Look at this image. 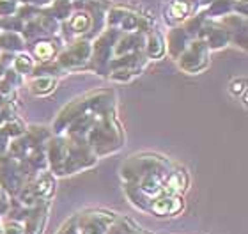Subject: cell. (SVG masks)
I'll use <instances>...</instances> for the list:
<instances>
[{
    "label": "cell",
    "mask_w": 248,
    "mask_h": 234,
    "mask_svg": "<svg viewBox=\"0 0 248 234\" xmlns=\"http://www.w3.org/2000/svg\"><path fill=\"white\" fill-rule=\"evenodd\" d=\"M46 160L53 176H69L94 167L98 163V156L87 144L61 133L52 135L46 142Z\"/></svg>",
    "instance_id": "obj_1"
},
{
    "label": "cell",
    "mask_w": 248,
    "mask_h": 234,
    "mask_svg": "<svg viewBox=\"0 0 248 234\" xmlns=\"http://www.w3.org/2000/svg\"><path fill=\"white\" fill-rule=\"evenodd\" d=\"M83 142L93 149L98 158L119 151L124 144V133L115 115V107L103 110L94 117Z\"/></svg>",
    "instance_id": "obj_2"
},
{
    "label": "cell",
    "mask_w": 248,
    "mask_h": 234,
    "mask_svg": "<svg viewBox=\"0 0 248 234\" xmlns=\"http://www.w3.org/2000/svg\"><path fill=\"white\" fill-rule=\"evenodd\" d=\"M55 185H57L55 176L53 172H50V169L39 171L29 177L25 185L20 188V192L16 193V201L25 208H32L34 204L41 201L52 199V195L55 193Z\"/></svg>",
    "instance_id": "obj_3"
},
{
    "label": "cell",
    "mask_w": 248,
    "mask_h": 234,
    "mask_svg": "<svg viewBox=\"0 0 248 234\" xmlns=\"http://www.w3.org/2000/svg\"><path fill=\"white\" fill-rule=\"evenodd\" d=\"M153 25H155V21L151 18L142 16L140 13L129 9V7H121V5L110 7L107 13V20H105L107 29H115L119 32H149L153 31Z\"/></svg>",
    "instance_id": "obj_4"
},
{
    "label": "cell",
    "mask_w": 248,
    "mask_h": 234,
    "mask_svg": "<svg viewBox=\"0 0 248 234\" xmlns=\"http://www.w3.org/2000/svg\"><path fill=\"white\" fill-rule=\"evenodd\" d=\"M121 36L115 29H105L98 34L96 41L93 43V53H91V68L99 75H108V64L114 59V45Z\"/></svg>",
    "instance_id": "obj_5"
},
{
    "label": "cell",
    "mask_w": 248,
    "mask_h": 234,
    "mask_svg": "<svg viewBox=\"0 0 248 234\" xmlns=\"http://www.w3.org/2000/svg\"><path fill=\"white\" fill-rule=\"evenodd\" d=\"M91 53H93V43L85 37H80V39H75L67 48L61 50L55 59L62 71H78L89 66Z\"/></svg>",
    "instance_id": "obj_6"
},
{
    "label": "cell",
    "mask_w": 248,
    "mask_h": 234,
    "mask_svg": "<svg viewBox=\"0 0 248 234\" xmlns=\"http://www.w3.org/2000/svg\"><path fill=\"white\" fill-rule=\"evenodd\" d=\"M209 57H211V50L207 48L204 39H191L185 52L177 57V66L181 71L188 75L202 73L204 69L209 66Z\"/></svg>",
    "instance_id": "obj_7"
},
{
    "label": "cell",
    "mask_w": 248,
    "mask_h": 234,
    "mask_svg": "<svg viewBox=\"0 0 248 234\" xmlns=\"http://www.w3.org/2000/svg\"><path fill=\"white\" fill-rule=\"evenodd\" d=\"M29 179L21 160L11 155L0 156V187L9 195H16Z\"/></svg>",
    "instance_id": "obj_8"
},
{
    "label": "cell",
    "mask_w": 248,
    "mask_h": 234,
    "mask_svg": "<svg viewBox=\"0 0 248 234\" xmlns=\"http://www.w3.org/2000/svg\"><path fill=\"white\" fill-rule=\"evenodd\" d=\"M59 32H61V23L46 9H39L32 18L23 21L21 36L25 37L27 45H29L41 37H53Z\"/></svg>",
    "instance_id": "obj_9"
},
{
    "label": "cell",
    "mask_w": 248,
    "mask_h": 234,
    "mask_svg": "<svg viewBox=\"0 0 248 234\" xmlns=\"http://www.w3.org/2000/svg\"><path fill=\"white\" fill-rule=\"evenodd\" d=\"M117 215L105 209H87L77 215V224L80 234H107L108 227Z\"/></svg>",
    "instance_id": "obj_10"
},
{
    "label": "cell",
    "mask_w": 248,
    "mask_h": 234,
    "mask_svg": "<svg viewBox=\"0 0 248 234\" xmlns=\"http://www.w3.org/2000/svg\"><path fill=\"white\" fill-rule=\"evenodd\" d=\"M61 31L62 37L64 39H69V41H75V39H80V37L87 36L89 32L93 31V18L87 11L83 9H75L73 15L67 18L66 21L61 23Z\"/></svg>",
    "instance_id": "obj_11"
},
{
    "label": "cell",
    "mask_w": 248,
    "mask_h": 234,
    "mask_svg": "<svg viewBox=\"0 0 248 234\" xmlns=\"http://www.w3.org/2000/svg\"><path fill=\"white\" fill-rule=\"evenodd\" d=\"M218 23H222L227 29L229 36H231V43H234L236 47H239L241 50H247L248 45V21L247 16H239L236 13L223 16L220 20H217Z\"/></svg>",
    "instance_id": "obj_12"
},
{
    "label": "cell",
    "mask_w": 248,
    "mask_h": 234,
    "mask_svg": "<svg viewBox=\"0 0 248 234\" xmlns=\"http://www.w3.org/2000/svg\"><path fill=\"white\" fill-rule=\"evenodd\" d=\"M50 208H52V199L41 201V203L34 204L32 208H29L27 217L21 220L23 229H25V234H41L43 233L45 225H46Z\"/></svg>",
    "instance_id": "obj_13"
},
{
    "label": "cell",
    "mask_w": 248,
    "mask_h": 234,
    "mask_svg": "<svg viewBox=\"0 0 248 234\" xmlns=\"http://www.w3.org/2000/svg\"><path fill=\"white\" fill-rule=\"evenodd\" d=\"M197 9H199L197 0H169V5L165 7L167 25H183L190 16L195 15Z\"/></svg>",
    "instance_id": "obj_14"
},
{
    "label": "cell",
    "mask_w": 248,
    "mask_h": 234,
    "mask_svg": "<svg viewBox=\"0 0 248 234\" xmlns=\"http://www.w3.org/2000/svg\"><path fill=\"white\" fill-rule=\"evenodd\" d=\"M75 9L87 11L91 18H93V31L101 32L105 31V20H107V13L112 7L108 0H73Z\"/></svg>",
    "instance_id": "obj_15"
},
{
    "label": "cell",
    "mask_w": 248,
    "mask_h": 234,
    "mask_svg": "<svg viewBox=\"0 0 248 234\" xmlns=\"http://www.w3.org/2000/svg\"><path fill=\"white\" fill-rule=\"evenodd\" d=\"M185 203H183L181 195H169V193H161L158 197L151 201L149 213L156 215V217H172L177 215L183 209Z\"/></svg>",
    "instance_id": "obj_16"
},
{
    "label": "cell",
    "mask_w": 248,
    "mask_h": 234,
    "mask_svg": "<svg viewBox=\"0 0 248 234\" xmlns=\"http://www.w3.org/2000/svg\"><path fill=\"white\" fill-rule=\"evenodd\" d=\"M144 41L145 32L142 31L121 32V36L117 37V41L114 45V57H121V55H128V53L144 50Z\"/></svg>",
    "instance_id": "obj_17"
},
{
    "label": "cell",
    "mask_w": 248,
    "mask_h": 234,
    "mask_svg": "<svg viewBox=\"0 0 248 234\" xmlns=\"http://www.w3.org/2000/svg\"><path fill=\"white\" fill-rule=\"evenodd\" d=\"M31 45V55L34 61L39 64L43 62H52L61 52V45H59L53 37H41L36 41L29 43Z\"/></svg>",
    "instance_id": "obj_18"
},
{
    "label": "cell",
    "mask_w": 248,
    "mask_h": 234,
    "mask_svg": "<svg viewBox=\"0 0 248 234\" xmlns=\"http://www.w3.org/2000/svg\"><path fill=\"white\" fill-rule=\"evenodd\" d=\"M190 41H191V37L188 36V32L185 31V27L183 25L170 27V31H169L167 39H165L167 53L170 55V59L177 61V57L185 52V48L188 47V43Z\"/></svg>",
    "instance_id": "obj_19"
},
{
    "label": "cell",
    "mask_w": 248,
    "mask_h": 234,
    "mask_svg": "<svg viewBox=\"0 0 248 234\" xmlns=\"http://www.w3.org/2000/svg\"><path fill=\"white\" fill-rule=\"evenodd\" d=\"M188 185H190V177H188L185 169L172 165V169L169 171V174L165 177V183H163V193H169V195H183L186 192Z\"/></svg>",
    "instance_id": "obj_20"
},
{
    "label": "cell",
    "mask_w": 248,
    "mask_h": 234,
    "mask_svg": "<svg viewBox=\"0 0 248 234\" xmlns=\"http://www.w3.org/2000/svg\"><path fill=\"white\" fill-rule=\"evenodd\" d=\"M27 130V126L21 123L20 117H13V119L5 121L4 125L0 126V156L7 155V149H9V144L13 139L23 135Z\"/></svg>",
    "instance_id": "obj_21"
},
{
    "label": "cell",
    "mask_w": 248,
    "mask_h": 234,
    "mask_svg": "<svg viewBox=\"0 0 248 234\" xmlns=\"http://www.w3.org/2000/svg\"><path fill=\"white\" fill-rule=\"evenodd\" d=\"M144 53L147 61H160L165 57L167 48H165V37L160 31L145 32V41H144Z\"/></svg>",
    "instance_id": "obj_22"
},
{
    "label": "cell",
    "mask_w": 248,
    "mask_h": 234,
    "mask_svg": "<svg viewBox=\"0 0 248 234\" xmlns=\"http://www.w3.org/2000/svg\"><path fill=\"white\" fill-rule=\"evenodd\" d=\"M27 41L21 36V32L2 31L0 32V50L7 53H21L25 52Z\"/></svg>",
    "instance_id": "obj_23"
},
{
    "label": "cell",
    "mask_w": 248,
    "mask_h": 234,
    "mask_svg": "<svg viewBox=\"0 0 248 234\" xmlns=\"http://www.w3.org/2000/svg\"><path fill=\"white\" fill-rule=\"evenodd\" d=\"M57 83V77H52V75H32V78L29 80V91L34 96H48L55 91Z\"/></svg>",
    "instance_id": "obj_24"
},
{
    "label": "cell",
    "mask_w": 248,
    "mask_h": 234,
    "mask_svg": "<svg viewBox=\"0 0 248 234\" xmlns=\"http://www.w3.org/2000/svg\"><path fill=\"white\" fill-rule=\"evenodd\" d=\"M234 4H236V0H213L211 4L206 5L204 15L207 20H220V18L232 13Z\"/></svg>",
    "instance_id": "obj_25"
},
{
    "label": "cell",
    "mask_w": 248,
    "mask_h": 234,
    "mask_svg": "<svg viewBox=\"0 0 248 234\" xmlns=\"http://www.w3.org/2000/svg\"><path fill=\"white\" fill-rule=\"evenodd\" d=\"M46 11L59 23H62V21H66L73 15L75 4H73V0H53L52 4H50V9Z\"/></svg>",
    "instance_id": "obj_26"
},
{
    "label": "cell",
    "mask_w": 248,
    "mask_h": 234,
    "mask_svg": "<svg viewBox=\"0 0 248 234\" xmlns=\"http://www.w3.org/2000/svg\"><path fill=\"white\" fill-rule=\"evenodd\" d=\"M34 68H36V61L32 59L31 53H27V52L18 53L15 57V61H13V71H16L20 77H29V75H32Z\"/></svg>",
    "instance_id": "obj_27"
},
{
    "label": "cell",
    "mask_w": 248,
    "mask_h": 234,
    "mask_svg": "<svg viewBox=\"0 0 248 234\" xmlns=\"http://www.w3.org/2000/svg\"><path fill=\"white\" fill-rule=\"evenodd\" d=\"M206 21H207V18L204 13H195V15L190 16V18L183 23V27H185V31L188 32V36H190L191 39H197V37L201 36V31Z\"/></svg>",
    "instance_id": "obj_28"
},
{
    "label": "cell",
    "mask_w": 248,
    "mask_h": 234,
    "mask_svg": "<svg viewBox=\"0 0 248 234\" xmlns=\"http://www.w3.org/2000/svg\"><path fill=\"white\" fill-rule=\"evenodd\" d=\"M135 229H137V225H135L129 218L115 217V220L112 222V225L108 227L107 234H133Z\"/></svg>",
    "instance_id": "obj_29"
},
{
    "label": "cell",
    "mask_w": 248,
    "mask_h": 234,
    "mask_svg": "<svg viewBox=\"0 0 248 234\" xmlns=\"http://www.w3.org/2000/svg\"><path fill=\"white\" fill-rule=\"evenodd\" d=\"M20 5H21L20 0H0V18L16 16Z\"/></svg>",
    "instance_id": "obj_30"
},
{
    "label": "cell",
    "mask_w": 248,
    "mask_h": 234,
    "mask_svg": "<svg viewBox=\"0 0 248 234\" xmlns=\"http://www.w3.org/2000/svg\"><path fill=\"white\" fill-rule=\"evenodd\" d=\"M9 208H11V195L4 190H0V234H2V227L4 222L9 217Z\"/></svg>",
    "instance_id": "obj_31"
},
{
    "label": "cell",
    "mask_w": 248,
    "mask_h": 234,
    "mask_svg": "<svg viewBox=\"0 0 248 234\" xmlns=\"http://www.w3.org/2000/svg\"><path fill=\"white\" fill-rule=\"evenodd\" d=\"M0 25H2V31L21 32V29H23V21H21L18 16H9V18H0Z\"/></svg>",
    "instance_id": "obj_32"
},
{
    "label": "cell",
    "mask_w": 248,
    "mask_h": 234,
    "mask_svg": "<svg viewBox=\"0 0 248 234\" xmlns=\"http://www.w3.org/2000/svg\"><path fill=\"white\" fill-rule=\"evenodd\" d=\"M2 234H25V229H23V224L20 220L9 218L4 222V227H2Z\"/></svg>",
    "instance_id": "obj_33"
},
{
    "label": "cell",
    "mask_w": 248,
    "mask_h": 234,
    "mask_svg": "<svg viewBox=\"0 0 248 234\" xmlns=\"http://www.w3.org/2000/svg\"><path fill=\"white\" fill-rule=\"evenodd\" d=\"M57 234H80V229H78V224H77V215L71 217L69 220H66L61 225V229L57 231Z\"/></svg>",
    "instance_id": "obj_34"
},
{
    "label": "cell",
    "mask_w": 248,
    "mask_h": 234,
    "mask_svg": "<svg viewBox=\"0 0 248 234\" xmlns=\"http://www.w3.org/2000/svg\"><path fill=\"white\" fill-rule=\"evenodd\" d=\"M247 91V80L245 78H234L232 82H231V94L239 98L241 94H245Z\"/></svg>",
    "instance_id": "obj_35"
},
{
    "label": "cell",
    "mask_w": 248,
    "mask_h": 234,
    "mask_svg": "<svg viewBox=\"0 0 248 234\" xmlns=\"http://www.w3.org/2000/svg\"><path fill=\"white\" fill-rule=\"evenodd\" d=\"M232 13H236V15H239V16H248V2L247 0H236Z\"/></svg>",
    "instance_id": "obj_36"
},
{
    "label": "cell",
    "mask_w": 248,
    "mask_h": 234,
    "mask_svg": "<svg viewBox=\"0 0 248 234\" xmlns=\"http://www.w3.org/2000/svg\"><path fill=\"white\" fill-rule=\"evenodd\" d=\"M21 4H27V5H34V7H39V9H45L48 5L52 4L53 0H20Z\"/></svg>",
    "instance_id": "obj_37"
},
{
    "label": "cell",
    "mask_w": 248,
    "mask_h": 234,
    "mask_svg": "<svg viewBox=\"0 0 248 234\" xmlns=\"http://www.w3.org/2000/svg\"><path fill=\"white\" fill-rule=\"evenodd\" d=\"M211 2H213V0H197V4H199V5H204V7H206V5H209Z\"/></svg>",
    "instance_id": "obj_38"
},
{
    "label": "cell",
    "mask_w": 248,
    "mask_h": 234,
    "mask_svg": "<svg viewBox=\"0 0 248 234\" xmlns=\"http://www.w3.org/2000/svg\"><path fill=\"white\" fill-rule=\"evenodd\" d=\"M133 234H149V233H147V231H144V229H140V227H137Z\"/></svg>",
    "instance_id": "obj_39"
},
{
    "label": "cell",
    "mask_w": 248,
    "mask_h": 234,
    "mask_svg": "<svg viewBox=\"0 0 248 234\" xmlns=\"http://www.w3.org/2000/svg\"><path fill=\"white\" fill-rule=\"evenodd\" d=\"M0 59H2V50H0Z\"/></svg>",
    "instance_id": "obj_40"
},
{
    "label": "cell",
    "mask_w": 248,
    "mask_h": 234,
    "mask_svg": "<svg viewBox=\"0 0 248 234\" xmlns=\"http://www.w3.org/2000/svg\"><path fill=\"white\" fill-rule=\"evenodd\" d=\"M0 32H2V25H0Z\"/></svg>",
    "instance_id": "obj_41"
},
{
    "label": "cell",
    "mask_w": 248,
    "mask_h": 234,
    "mask_svg": "<svg viewBox=\"0 0 248 234\" xmlns=\"http://www.w3.org/2000/svg\"><path fill=\"white\" fill-rule=\"evenodd\" d=\"M167 2H169V0H167Z\"/></svg>",
    "instance_id": "obj_42"
}]
</instances>
